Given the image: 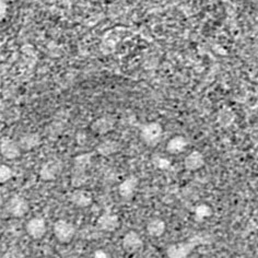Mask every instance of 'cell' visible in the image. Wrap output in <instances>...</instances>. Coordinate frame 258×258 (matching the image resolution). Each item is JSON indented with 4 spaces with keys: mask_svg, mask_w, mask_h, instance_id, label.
<instances>
[{
    "mask_svg": "<svg viewBox=\"0 0 258 258\" xmlns=\"http://www.w3.org/2000/svg\"><path fill=\"white\" fill-rule=\"evenodd\" d=\"M210 243H212L211 236L209 234L203 233V232H199V233L189 237L187 241L174 243L167 246L166 256L169 258H187L199 245Z\"/></svg>",
    "mask_w": 258,
    "mask_h": 258,
    "instance_id": "obj_1",
    "label": "cell"
},
{
    "mask_svg": "<svg viewBox=\"0 0 258 258\" xmlns=\"http://www.w3.org/2000/svg\"><path fill=\"white\" fill-rule=\"evenodd\" d=\"M163 137V127L158 121L147 122L140 131V139L148 147H156Z\"/></svg>",
    "mask_w": 258,
    "mask_h": 258,
    "instance_id": "obj_2",
    "label": "cell"
},
{
    "mask_svg": "<svg viewBox=\"0 0 258 258\" xmlns=\"http://www.w3.org/2000/svg\"><path fill=\"white\" fill-rule=\"evenodd\" d=\"M53 232L56 237V240L62 243L67 244L73 241V238L76 235V228L74 223H72L64 219H59L57 220L53 225Z\"/></svg>",
    "mask_w": 258,
    "mask_h": 258,
    "instance_id": "obj_3",
    "label": "cell"
},
{
    "mask_svg": "<svg viewBox=\"0 0 258 258\" xmlns=\"http://www.w3.org/2000/svg\"><path fill=\"white\" fill-rule=\"evenodd\" d=\"M62 170V164L58 159H50L44 162L38 171L40 178L44 182H51L56 179Z\"/></svg>",
    "mask_w": 258,
    "mask_h": 258,
    "instance_id": "obj_4",
    "label": "cell"
},
{
    "mask_svg": "<svg viewBox=\"0 0 258 258\" xmlns=\"http://www.w3.org/2000/svg\"><path fill=\"white\" fill-rule=\"evenodd\" d=\"M6 209H7L8 214L15 218H22L29 212L30 205L27 199L22 196H12L7 205H6Z\"/></svg>",
    "mask_w": 258,
    "mask_h": 258,
    "instance_id": "obj_5",
    "label": "cell"
},
{
    "mask_svg": "<svg viewBox=\"0 0 258 258\" xmlns=\"http://www.w3.org/2000/svg\"><path fill=\"white\" fill-rule=\"evenodd\" d=\"M25 231H27L28 235L31 238H33V240H41L46 234V221L41 217L31 218L27 224H25Z\"/></svg>",
    "mask_w": 258,
    "mask_h": 258,
    "instance_id": "obj_6",
    "label": "cell"
},
{
    "mask_svg": "<svg viewBox=\"0 0 258 258\" xmlns=\"http://www.w3.org/2000/svg\"><path fill=\"white\" fill-rule=\"evenodd\" d=\"M0 151H2V156L7 160H16L21 156L22 152L18 141H15L12 138L6 136L2 138Z\"/></svg>",
    "mask_w": 258,
    "mask_h": 258,
    "instance_id": "obj_7",
    "label": "cell"
},
{
    "mask_svg": "<svg viewBox=\"0 0 258 258\" xmlns=\"http://www.w3.org/2000/svg\"><path fill=\"white\" fill-rule=\"evenodd\" d=\"M119 227L120 221L118 216L111 214V212H104V214H102L99 217L98 221H96V228L100 231L107 232V233L118 230Z\"/></svg>",
    "mask_w": 258,
    "mask_h": 258,
    "instance_id": "obj_8",
    "label": "cell"
},
{
    "mask_svg": "<svg viewBox=\"0 0 258 258\" xmlns=\"http://www.w3.org/2000/svg\"><path fill=\"white\" fill-rule=\"evenodd\" d=\"M115 128V118L111 115H103L91 122V131L100 136L111 133Z\"/></svg>",
    "mask_w": 258,
    "mask_h": 258,
    "instance_id": "obj_9",
    "label": "cell"
},
{
    "mask_svg": "<svg viewBox=\"0 0 258 258\" xmlns=\"http://www.w3.org/2000/svg\"><path fill=\"white\" fill-rule=\"evenodd\" d=\"M121 246L127 253H136L144 246V241L136 231H128L121 240Z\"/></svg>",
    "mask_w": 258,
    "mask_h": 258,
    "instance_id": "obj_10",
    "label": "cell"
},
{
    "mask_svg": "<svg viewBox=\"0 0 258 258\" xmlns=\"http://www.w3.org/2000/svg\"><path fill=\"white\" fill-rule=\"evenodd\" d=\"M69 201L76 207L87 208L93 203V195L91 191L85 188H76L69 196Z\"/></svg>",
    "mask_w": 258,
    "mask_h": 258,
    "instance_id": "obj_11",
    "label": "cell"
},
{
    "mask_svg": "<svg viewBox=\"0 0 258 258\" xmlns=\"http://www.w3.org/2000/svg\"><path fill=\"white\" fill-rule=\"evenodd\" d=\"M139 185V179L135 176L131 175L126 177L122 182L118 185V194L122 199H131L134 197L137 191Z\"/></svg>",
    "mask_w": 258,
    "mask_h": 258,
    "instance_id": "obj_12",
    "label": "cell"
},
{
    "mask_svg": "<svg viewBox=\"0 0 258 258\" xmlns=\"http://www.w3.org/2000/svg\"><path fill=\"white\" fill-rule=\"evenodd\" d=\"M205 156L198 150H194L189 152L184 159L185 169L189 172H196L198 170H201L205 165Z\"/></svg>",
    "mask_w": 258,
    "mask_h": 258,
    "instance_id": "obj_13",
    "label": "cell"
},
{
    "mask_svg": "<svg viewBox=\"0 0 258 258\" xmlns=\"http://www.w3.org/2000/svg\"><path fill=\"white\" fill-rule=\"evenodd\" d=\"M42 143V138L37 133H27L22 135L20 139L18 140V144L20 146L22 151H32L35 148L40 147Z\"/></svg>",
    "mask_w": 258,
    "mask_h": 258,
    "instance_id": "obj_14",
    "label": "cell"
},
{
    "mask_svg": "<svg viewBox=\"0 0 258 258\" xmlns=\"http://www.w3.org/2000/svg\"><path fill=\"white\" fill-rule=\"evenodd\" d=\"M120 148L121 146L118 141L113 139H106L98 145V147H96V152L101 157H111L113 154L119 152Z\"/></svg>",
    "mask_w": 258,
    "mask_h": 258,
    "instance_id": "obj_15",
    "label": "cell"
},
{
    "mask_svg": "<svg viewBox=\"0 0 258 258\" xmlns=\"http://www.w3.org/2000/svg\"><path fill=\"white\" fill-rule=\"evenodd\" d=\"M188 146V141L184 137L177 135V136L172 137L166 144V151L172 156H176V154H180L185 151V149Z\"/></svg>",
    "mask_w": 258,
    "mask_h": 258,
    "instance_id": "obj_16",
    "label": "cell"
},
{
    "mask_svg": "<svg viewBox=\"0 0 258 258\" xmlns=\"http://www.w3.org/2000/svg\"><path fill=\"white\" fill-rule=\"evenodd\" d=\"M166 230V223L161 218H153L147 224L148 234L152 237H161Z\"/></svg>",
    "mask_w": 258,
    "mask_h": 258,
    "instance_id": "obj_17",
    "label": "cell"
},
{
    "mask_svg": "<svg viewBox=\"0 0 258 258\" xmlns=\"http://www.w3.org/2000/svg\"><path fill=\"white\" fill-rule=\"evenodd\" d=\"M93 161V153L92 152H86L78 154L74 159V167L73 170H79V171H88V169L92 164Z\"/></svg>",
    "mask_w": 258,
    "mask_h": 258,
    "instance_id": "obj_18",
    "label": "cell"
},
{
    "mask_svg": "<svg viewBox=\"0 0 258 258\" xmlns=\"http://www.w3.org/2000/svg\"><path fill=\"white\" fill-rule=\"evenodd\" d=\"M89 180V175L87 171L73 170L72 177H70V183L75 188H82Z\"/></svg>",
    "mask_w": 258,
    "mask_h": 258,
    "instance_id": "obj_19",
    "label": "cell"
},
{
    "mask_svg": "<svg viewBox=\"0 0 258 258\" xmlns=\"http://www.w3.org/2000/svg\"><path fill=\"white\" fill-rule=\"evenodd\" d=\"M212 208L207 204H199L194 210V218L196 221H205L212 216Z\"/></svg>",
    "mask_w": 258,
    "mask_h": 258,
    "instance_id": "obj_20",
    "label": "cell"
},
{
    "mask_svg": "<svg viewBox=\"0 0 258 258\" xmlns=\"http://www.w3.org/2000/svg\"><path fill=\"white\" fill-rule=\"evenodd\" d=\"M234 118H235V115H234L233 111H232L231 108H228V107L222 108L218 114L219 124H220L221 126H224V127L231 125L232 121L234 120Z\"/></svg>",
    "mask_w": 258,
    "mask_h": 258,
    "instance_id": "obj_21",
    "label": "cell"
},
{
    "mask_svg": "<svg viewBox=\"0 0 258 258\" xmlns=\"http://www.w3.org/2000/svg\"><path fill=\"white\" fill-rule=\"evenodd\" d=\"M12 177H14V170L7 164H2V167H0V182L2 184L7 183Z\"/></svg>",
    "mask_w": 258,
    "mask_h": 258,
    "instance_id": "obj_22",
    "label": "cell"
},
{
    "mask_svg": "<svg viewBox=\"0 0 258 258\" xmlns=\"http://www.w3.org/2000/svg\"><path fill=\"white\" fill-rule=\"evenodd\" d=\"M153 165L159 170H169L171 167V161L164 157H156L153 158Z\"/></svg>",
    "mask_w": 258,
    "mask_h": 258,
    "instance_id": "obj_23",
    "label": "cell"
},
{
    "mask_svg": "<svg viewBox=\"0 0 258 258\" xmlns=\"http://www.w3.org/2000/svg\"><path fill=\"white\" fill-rule=\"evenodd\" d=\"M2 258H25V255L21 248L19 247H10L8 250H6Z\"/></svg>",
    "mask_w": 258,
    "mask_h": 258,
    "instance_id": "obj_24",
    "label": "cell"
},
{
    "mask_svg": "<svg viewBox=\"0 0 258 258\" xmlns=\"http://www.w3.org/2000/svg\"><path fill=\"white\" fill-rule=\"evenodd\" d=\"M92 258H112L111 255H109L108 251L104 249H98L93 253Z\"/></svg>",
    "mask_w": 258,
    "mask_h": 258,
    "instance_id": "obj_25",
    "label": "cell"
},
{
    "mask_svg": "<svg viewBox=\"0 0 258 258\" xmlns=\"http://www.w3.org/2000/svg\"><path fill=\"white\" fill-rule=\"evenodd\" d=\"M7 11H8V5L6 0H2V20H5L6 16H7Z\"/></svg>",
    "mask_w": 258,
    "mask_h": 258,
    "instance_id": "obj_26",
    "label": "cell"
}]
</instances>
